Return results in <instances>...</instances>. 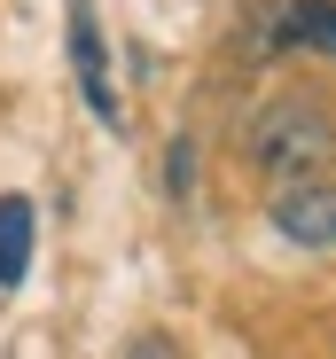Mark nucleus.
Returning a JSON list of instances; mask_svg holds the SVG:
<instances>
[{"label": "nucleus", "instance_id": "obj_1", "mask_svg": "<svg viewBox=\"0 0 336 359\" xmlns=\"http://www.w3.org/2000/svg\"><path fill=\"white\" fill-rule=\"evenodd\" d=\"M243 156L274 180V188H290V180H321L336 164V109L321 94H274L250 126H243Z\"/></svg>", "mask_w": 336, "mask_h": 359}, {"label": "nucleus", "instance_id": "obj_2", "mask_svg": "<svg viewBox=\"0 0 336 359\" xmlns=\"http://www.w3.org/2000/svg\"><path fill=\"white\" fill-rule=\"evenodd\" d=\"M243 47L258 63H274V55H328L336 63V0H258L243 16Z\"/></svg>", "mask_w": 336, "mask_h": 359}, {"label": "nucleus", "instance_id": "obj_3", "mask_svg": "<svg viewBox=\"0 0 336 359\" xmlns=\"http://www.w3.org/2000/svg\"><path fill=\"white\" fill-rule=\"evenodd\" d=\"M266 219H274V234H290L297 250H336V188L328 180H290V188H274Z\"/></svg>", "mask_w": 336, "mask_h": 359}, {"label": "nucleus", "instance_id": "obj_4", "mask_svg": "<svg viewBox=\"0 0 336 359\" xmlns=\"http://www.w3.org/2000/svg\"><path fill=\"white\" fill-rule=\"evenodd\" d=\"M71 79H79V102L102 126H118V86H109V47H102L94 0H71Z\"/></svg>", "mask_w": 336, "mask_h": 359}, {"label": "nucleus", "instance_id": "obj_5", "mask_svg": "<svg viewBox=\"0 0 336 359\" xmlns=\"http://www.w3.org/2000/svg\"><path fill=\"white\" fill-rule=\"evenodd\" d=\"M32 243H39V219L24 196H0V289H16L32 273Z\"/></svg>", "mask_w": 336, "mask_h": 359}, {"label": "nucleus", "instance_id": "obj_6", "mask_svg": "<svg viewBox=\"0 0 336 359\" xmlns=\"http://www.w3.org/2000/svg\"><path fill=\"white\" fill-rule=\"evenodd\" d=\"M164 188H173L180 203H188V188H196V141H188V133L173 141V164H164Z\"/></svg>", "mask_w": 336, "mask_h": 359}, {"label": "nucleus", "instance_id": "obj_7", "mask_svg": "<svg viewBox=\"0 0 336 359\" xmlns=\"http://www.w3.org/2000/svg\"><path fill=\"white\" fill-rule=\"evenodd\" d=\"M126 359H180V344L164 336V328H149V336H133V344H126Z\"/></svg>", "mask_w": 336, "mask_h": 359}]
</instances>
